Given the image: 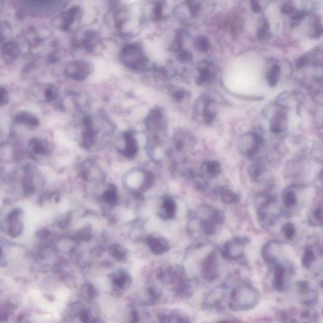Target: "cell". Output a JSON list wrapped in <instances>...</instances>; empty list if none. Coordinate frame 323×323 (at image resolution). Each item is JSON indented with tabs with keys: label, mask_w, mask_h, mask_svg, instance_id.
Listing matches in <instances>:
<instances>
[{
	"label": "cell",
	"mask_w": 323,
	"mask_h": 323,
	"mask_svg": "<svg viewBox=\"0 0 323 323\" xmlns=\"http://www.w3.org/2000/svg\"><path fill=\"white\" fill-rule=\"evenodd\" d=\"M285 237L287 239L292 240L295 235V229L294 225L292 223H287L282 228Z\"/></svg>",
	"instance_id": "28"
},
{
	"label": "cell",
	"mask_w": 323,
	"mask_h": 323,
	"mask_svg": "<svg viewBox=\"0 0 323 323\" xmlns=\"http://www.w3.org/2000/svg\"><path fill=\"white\" fill-rule=\"evenodd\" d=\"M306 16V13L303 10L301 11L297 12L293 14V16L292 17V20L296 22L297 21H301Z\"/></svg>",
	"instance_id": "37"
},
{
	"label": "cell",
	"mask_w": 323,
	"mask_h": 323,
	"mask_svg": "<svg viewBox=\"0 0 323 323\" xmlns=\"http://www.w3.org/2000/svg\"><path fill=\"white\" fill-rule=\"evenodd\" d=\"M148 244L151 250L156 255H162L168 250V242L164 238L157 237H149Z\"/></svg>",
	"instance_id": "16"
},
{
	"label": "cell",
	"mask_w": 323,
	"mask_h": 323,
	"mask_svg": "<svg viewBox=\"0 0 323 323\" xmlns=\"http://www.w3.org/2000/svg\"><path fill=\"white\" fill-rule=\"evenodd\" d=\"M90 73L91 70L89 66L84 63L74 65L68 71L69 77L79 82H83L87 79Z\"/></svg>",
	"instance_id": "12"
},
{
	"label": "cell",
	"mask_w": 323,
	"mask_h": 323,
	"mask_svg": "<svg viewBox=\"0 0 323 323\" xmlns=\"http://www.w3.org/2000/svg\"><path fill=\"white\" fill-rule=\"evenodd\" d=\"M223 219H224V215L222 212L215 210L210 218L202 221L201 227L203 231L206 235H212L216 231L217 225L222 223Z\"/></svg>",
	"instance_id": "10"
},
{
	"label": "cell",
	"mask_w": 323,
	"mask_h": 323,
	"mask_svg": "<svg viewBox=\"0 0 323 323\" xmlns=\"http://www.w3.org/2000/svg\"><path fill=\"white\" fill-rule=\"evenodd\" d=\"M80 318H81V320L83 322H89L92 319L91 312L88 311V310H84L80 314Z\"/></svg>",
	"instance_id": "36"
},
{
	"label": "cell",
	"mask_w": 323,
	"mask_h": 323,
	"mask_svg": "<svg viewBox=\"0 0 323 323\" xmlns=\"http://www.w3.org/2000/svg\"><path fill=\"white\" fill-rule=\"evenodd\" d=\"M312 61L309 56L304 55L300 57L296 61V67L297 68L302 69L309 67L311 64Z\"/></svg>",
	"instance_id": "30"
},
{
	"label": "cell",
	"mask_w": 323,
	"mask_h": 323,
	"mask_svg": "<svg viewBox=\"0 0 323 323\" xmlns=\"http://www.w3.org/2000/svg\"><path fill=\"white\" fill-rule=\"evenodd\" d=\"M173 140L175 149L178 152L193 149L196 143L195 136L188 131L183 129L177 131Z\"/></svg>",
	"instance_id": "7"
},
{
	"label": "cell",
	"mask_w": 323,
	"mask_h": 323,
	"mask_svg": "<svg viewBox=\"0 0 323 323\" xmlns=\"http://www.w3.org/2000/svg\"><path fill=\"white\" fill-rule=\"evenodd\" d=\"M248 174L251 180L254 182L260 183L264 180L268 170L265 165L261 161H255L248 168Z\"/></svg>",
	"instance_id": "14"
},
{
	"label": "cell",
	"mask_w": 323,
	"mask_h": 323,
	"mask_svg": "<svg viewBox=\"0 0 323 323\" xmlns=\"http://www.w3.org/2000/svg\"><path fill=\"white\" fill-rule=\"evenodd\" d=\"M285 269L283 266L278 265L274 269V284L278 290H284Z\"/></svg>",
	"instance_id": "18"
},
{
	"label": "cell",
	"mask_w": 323,
	"mask_h": 323,
	"mask_svg": "<svg viewBox=\"0 0 323 323\" xmlns=\"http://www.w3.org/2000/svg\"><path fill=\"white\" fill-rule=\"evenodd\" d=\"M8 101V96L6 90L3 88H0V103L5 104Z\"/></svg>",
	"instance_id": "38"
},
{
	"label": "cell",
	"mask_w": 323,
	"mask_h": 323,
	"mask_svg": "<svg viewBox=\"0 0 323 323\" xmlns=\"http://www.w3.org/2000/svg\"><path fill=\"white\" fill-rule=\"evenodd\" d=\"M191 59L192 55L189 52L186 51L181 55V60L184 62H188Z\"/></svg>",
	"instance_id": "39"
},
{
	"label": "cell",
	"mask_w": 323,
	"mask_h": 323,
	"mask_svg": "<svg viewBox=\"0 0 323 323\" xmlns=\"http://www.w3.org/2000/svg\"><path fill=\"white\" fill-rule=\"evenodd\" d=\"M245 238H236L231 242H228L223 247V251H221L223 256L227 257H229L230 253L232 251H234L232 259H237L241 256L242 253V248H243L245 242H246Z\"/></svg>",
	"instance_id": "13"
},
{
	"label": "cell",
	"mask_w": 323,
	"mask_h": 323,
	"mask_svg": "<svg viewBox=\"0 0 323 323\" xmlns=\"http://www.w3.org/2000/svg\"><path fill=\"white\" fill-rule=\"evenodd\" d=\"M295 10H296V8H295V6L291 2H287V3H285L282 6V8H281V12H282L283 14L285 15L294 14Z\"/></svg>",
	"instance_id": "32"
},
{
	"label": "cell",
	"mask_w": 323,
	"mask_h": 323,
	"mask_svg": "<svg viewBox=\"0 0 323 323\" xmlns=\"http://www.w3.org/2000/svg\"><path fill=\"white\" fill-rule=\"evenodd\" d=\"M289 103V93L287 92L281 93L276 99V104L280 108L288 109Z\"/></svg>",
	"instance_id": "27"
},
{
	"label": "cell",
	"mask_w": 323,
	"mask_h": 323,
	"mask_svg": "<svg viewBox=\"0 0 323 323\" xmlns=\"http://www.w3.org/2000/svg\"><path fill=\"white\" fill-rule=\"evenodd\" d=\"M187 94H187V90L183 89V88H178V89L174 90L172 96L176 102H181L187 98Z\"/></svg>",
	"instance_id": "31"
},
{
	"label": "cell",
	"mask_w": 323,
	"mask_h": 323,
	"mask_svg": "<svg viewBox=\"0 0 323 323\" xmlns=\"http://www.w3.org/2000/svg\"><path fill=\"white\" fill-rule=\"evenodd\" d=\"M220 193H221V200L225 204H236V203L239 201V197H238V194L229 188L223 187L221 190Z\"/></svg>",
	"instance_id": "19"
},
{
	"label": "cell",
	"mask_w": 323,
	"mask_h": 323,
	"mask_svg": "<svg viewBox=\"0 0 323 323\" xmlns=\"http://www.w3.org/2000/svg\"><path fill=\"white\" fill-rule=\"evenodd\" d=\"M251 7L253 12L259 14L262 12L260 2L259 0H251Z\"/></svg>",
	"instance_id": "34"
},
{
	"label": "cell",
	"mask_w": 323,
	"mask_h": 323,
	"mask_svg": "<svg viewBox=\"0 0 323 323\" xmlns=\"http://www.w3.org/2000/svg\"><path fill=\"white\" fill-rule=\"evenodd\" d=\"M196 49L200 51L206 52L210 50L211 44L207 37H199L196 41Z\"/></svg>",
	"instance_id": "23"
},
{
	"label": "cell",
	"mask_w": 323,
	"mask_h": 323,
	"mask_svg": "<svg viewBox=\"0 0 323 323\" xmlns=\"http://www.w3.org/2000/svg\"><path fill=\"white\" fill-rule=\"evenodd\" d=\"M286 110L280 108L272 115L270 124V131L272 134L279 135L287 130L288 126V116Z\"/></svg>",
	"instance_id": "8"
},
{
	"label": "cell",
	"mask_w": 323,
	"mask_h": 323,
	"mask_svg": "<svg viewBox=\"0 0 323 323\" xmlns=\"http://www.w3.org/2000/svg\"><path fill=\"white\" fill-rule=\"evenodd\" d=\"M270 36H271V33H270L269 23L267 21H265L257 31V38L260 41H262V40L269 39Z\"/></svg>",
	"instance_id": "22"
},
{
	"label": "cell",
	"mask_w": 323,
	"mask_h": 323,
	"mask_svg": "<svg viewBox=\"0 0 323 323\" xmlns=\"http://www.w3.org/2000/svg\"><path fill=\"white\" fill-rule=\"evenodd\" d=\"M145 124L148 132L151 134H157L166 128L167 122L164 114L160 108H153L148 114L145 120Z\"/></svg>",
	"instance_id": "5"
},
{
	"label": "cell",
	"mask_w": 323,
	"mask_h": 323,
	"mask_svg": "<svg viewBox=\"0 0 323 323\" xmlns=\"http://www.w3.org/2000/svg\"><path fill=\"white\" fill-rule=\"evenodd\" d=\"M147 153L150 159L155 163H159L164 159L167 153L162 141L153 136L148 141Z\"/></svg>",
	"instance_id": "6"
},
{
	"label": "cell",
	"mask_w": 323,
	"mask_h": 323,
	"mask_svg": "<svg viewBox=\"0 0 323 323\" xmlns=\"http://www.w3.org/2000/svg\"><path fill=\"white\" fill-rule=\"evenodd\" d=\"M198 76L196 83L199 85H207L213 81L215 77V69L207 61L200 63L197 68Z\"/></svg>",
	"instance_id": "9"
},
{
	"label": "cell",
	"mask_w": 323,
	"mask_h": 323,
	"mask_svg": "<svg viewBox=\"0 0 323 323\" xmlns=\"http://www.w3.org/2000/svg\"><path fill=\"white\" fill-rule=\"evenodd\" d=\"M216 101L210 96H203L196 100L194 111L198 117L201 118L202 121L206 124H212L217 116L215 107Z\"/></svg>",
	"instance_id": "1"
},
{
	"label": "cell",
	"mask_w": 323,
	"mask_h": 323,
	"mask_svg": "<svg viewBox=\"0 0 323 323\" xmlns=\"http://www.w3.org/2000/svg\"><path fill=\"white\" fill-rule=\"evenodd\" d=\"M103 198L105 203L110 204H115L117 202V188L115 185L109 186V188L104 192Z\"/></svg>",
	"instance_id": "21"
},
{
	"label": "cell",
	"mask_w": 323,
	"mask_h": 323,
	"mask_svg": "<svg viewBox=\"0 0 323 323\" xmlns=\"http://www.w3.org/2000/svg\"><path fill=\"white\" fill-rule=\"evenodd\" d=\"M204 278L208 280H214L218 276V265L217 262V255L215 252H212L204 261L203 267Z\"/></svg>",
	"instance_id": "11"
},
{
	"label": "cell",
	"mask_w": 323,
	"mask_h": 323,
	"mask_svg": "<svg viewBox=\"0 0 323 323\" xmlns=\"http://www.w3.org/2000/svg\"><path fill=\"white\" fill-rule=\"evenodd\" d=\"M281 75V68L278 64H274L272 67L267 75L268 84L272 87L276 86L279 81Z\"/></svg>",
	"instance_id": "17"
},
{
	"label": "cell",
	"mask_w": 323,
	"mask_h": 323,
	"mask_svg": "<svg viewBox=\"0 0 323 323\" xmlns=\"http://www.w3.org/2000/svg\"><path fill=\"white\" fill-rule=\"evenodd\" d=\"M128 278V276L126 274L119 273L113 278V282L116 286L120 289H123L127 284Z\"/></svg>",
	"instance_id": "29"
},
{
	"label": "cell",
	"mask_w": 323,
	"mask_h": 323,
	"mask_svg": "<svg viewBox=\"0 0 323 323\" xmlns=\"http://www.w3.org/2000/svg\"><path fill=\"white\" fill-rule=\"evenodd\" d=\"M80 174L84 179L91 182L102 183L105 179V173L96 160L88 159L80 165Z\"/></svg>",
	"instance_id": "4"
},
{
	"label": "cell",
	"mask_w": 323,
	"mask_h": 323,
	"mask_svg": "<svg viewBox=\"0 0 323 323\" xmlns=\"http://www.w3.org/2000/svg\"><path fill=\"white\" fill-rule=\"evenodd\" d=\"M202 174L209 178H214L221 172V166L217 160H207L202 164Z\"/></svg>",
	"instance_id": "15"
},
{
	"label": "cell",
	"mask_w": 323,
	"mask_h": 323,
	"mask_svg": "<svg viewBox=\"0 0 323 323\" xmlns=\"http://www.w3.org/2000/svg\"><path fill=\"white\" fill-rule=\"evenodd\" d=\"M314 259H315V256H314L313 251L311 249H307L304 253L302 263H303L304 267L306 269H309Z\"/></svg>",
	"instance_id": "26"
},
{
	"label": "cell",
	"mask_w": 323,
	"mask_h": 323,
	"mask_svg": "<svg viewBox=\"0 0 323 323\" xmlns=\"http://www.w3.org/2000/svg\"><path fill=\"white\" fill-rule=\"evenodd\" d=\"M45 96L48 100H54L57 97L56 90L54 88H48L46 90Z\"/></svg>",
	"instance_id": "35"
},
{
	"label": "cell",
	"mask_w": 323,
	"mask_h": 323,
	"mask_svg": "<svg viewBox=\"0 0 323 323\" xmlns=\"http://www.w3.org/2000/svg\"><path fill=\"white\" fill-rule=\"evenodd\" d=\"M162 208L165 215L169 219H172L174 217L176 211V204L174 200L171 198H168L165 200Z\"/></svg>",
	"instance_id": "20"
},
{
	"label": "cell",
	"mask_w": 323,
	"mask_h": 323,
	"mask_svg": "<svg viewBox=\"0 0 323 323\" xmlns=\"http://www.w3.org/2000/svg\"><path fill=\"white\" fill-rule=\"evenodd\" d=\"M264 143L265 140L260 134L256 132L249 133L240 138L238 150L244 155L252 158L258 153Z\"/></svg>",
	"instance_id": "2"
},
{
	"label": "cell",
	"mask_w": 323,
	"mask_h": 323,
	"mask_svg": "<svg viewBox=\"0 0 323 323\" xmlns=\"http://www.w3.org/2000/svg\"><path fill=\"white\" fill-rule=\"evenodd\" d=\"M118 153L127 159H134L139 151L138 140L132 131H126L121 135L116 143Z\"/></svg>",
	"instance_id": "3"
},
{
	"label": "cell",
	"mask_w": 323,
	"mask_h": 323,
	"mask_svg": "<svg viewBox=\"0 0 323 323\" xmlns=\"http://www.w3.org/2000/svg\"><path fill=\"white\" fill-rule=\"evenodd\" d=\"M110 253L115 258L122 260L126 256V251L123 247L119 246V245H116V246L111 247L110 249Z\"/></svg>",
	"instance_id": "25"
},
{
	"label": "cell",
	"mask_w": 323,
	"mask_h": 323,
	"mask_svg": "<svg viewBox=\"0 0 323 323\" xmlns=\"http://www.w3.org/2000/svg\"><path fill=\"white\" fill-rule=\"evenodd\" d=\"M314 219L316 220V222L318 223V225H322L323 222V208L322 207H318L313 212Z\"/></svg>",
	"instance_id": "33"
},
{
	"label": "cell",
	"mask_w": 323,
	"mask_h": 323,
	"mask_svg": "<svg viewBox=\"0 0 323 323\" xmlns=\"http://www.w3.org/2000/svg\"><path fill=\"white\" fill-rule=\"evenodd\" d=\"M283 201H284V204L286 207H292L296 204L297 201L296 195H295L294 192L289 190L285 194Z\"/></svg>",
	"instance_id": "24"
}]
</instances>
